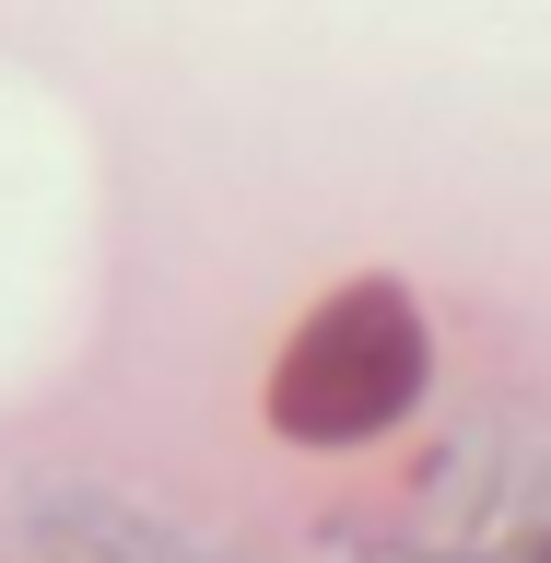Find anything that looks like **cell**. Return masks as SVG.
Instances as JSON below:
<instances>
[{
  "mask_svg": "<svg viewBox=\"0 0 551 563\" xmlns=\"http://www.w3.org/2000/svg\"><path fill=\"white\" fill-rule=\"evenodd\" d=\"M422 387V317L399 282H341L329 306L282 341L271 364V422L294 446H352V434H376V422L411 411Z\"/></svg>",
  "mask_w": 551,
  "mask_h": 563,
  "instance_id": "6da1fadb",
  "label": "cell"
}]
</instances>
